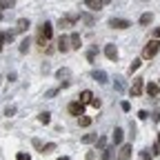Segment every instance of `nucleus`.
Returning a JSON list of instances; mask_svg holds the SVG:
<instances>
[{
	"label": "nucleus",
	"mask_w": 160,
	"mask_h": 160,
	"mask_svg": "<svg viewBox=\"0 0 160 160\" xmlns=\"http://www.w3.org/2000/svg\"><path fill=\"white\" fill-rule=\"evenodd\" d=\"M58 51H62V53L69 51V38L67 36H60L58 38Z\"/></svg>",
	"instance_id": "obj_11"
},
{
	"label": "nucleus",
	"mask_w": 160,
	"mask_h": 160,
	"mask_svg": "<svg viewBox=\"0 0 160 160\" xmlns=\"http://www.w3.org/2000/svg\"><path fill=\"white\" fill-rule=\"evenodd\" d=\"M80 45H82V38H80L78 31H73L69 36V49H80Z\"/></svg>",
	"instance_id": "obj_6"
},
{
	"label": "nucleus",
	"mask_w": 160,
	"mask_h": 160,
	"mask_svg": "<svg viewBox=\"0 0 160 160\" xmlns=\"http://www.w3.org/2000/svg\"><path fill=\"white\" fill-rule=\"evenodd\" d=\"M87 60H89V62H93V60H96V51H93V49L87 51Z\"/></svg>",
	"instance_id": "obj_32"
},
{
	"label": "nucleus",
	"mask_w": 160,
	"mask_h": 160,
	"mask_svg": "<svg viewBox=\"0 0 160 160\" xmlns=\"http://www.w3.org/2000/svg\"><path fill=\"white\" fill-rule=\"evenodd\" d=\"M147 93L156 98V96L160 93V85H156V82H149V85H147Z\"/></svg>",
	"instance_id": "obj_16"
},
{
	"label": "nucleus",
	"mask_w": 160,
	"mask_h": 160,
	"mask_svg": "<svg viewBox=\"0 0 160 160\" xmlns=\"http://www.w3.org/2000/svg\"><path fill=\"white\" fill-rule=\"evenodd\" d=\"M158 147H160V136H158Z\"/></svg>",
	"instance_id": "obj_40"
},
{
	"label": "nucleus",
	"mask_w": 160,
	"mask_h": 160,
	"mask_svg": "<svg viewBox=\"0 0 160 160\" xmlns=\"http://www.w3.org/2000/svg\"><path fill=\"white\" fill-rule=\"evenodd\" d=\"M78 20H82V22H85L87 27H93V22H96L91 13H78Z\"/></svg>",
	"instance_id": "obj_14"
},
{
	"label": "nucleus",
	"mask_w": 160,
	"mask_h": 160,
	"mask_svg": "<svg viewBox=\"0 0 160 160\" xmlns=\"http://www.w3.org/2000/svg\"><path fill=\"white\" fill-rule=\"evenodd\" d=\"M51 36H53V25L49 22V20H45V22L38 27V45L45 49V45L51 40Z\"/></svg>",
	"instance_id": "obj_1"
},
{
	"label": "nucleus",
	"mask_w": 160,
	"mask_h": 160,
	"mask_svg": "<svg viewBox=\"0 0 160 160\" xmlns=\"http://www.w3.org/2000/svg\"><path fill=\"white\" fill-rule=\"evenodd\" d=\"M140 156H142V160H153V158L149 156V151H140Z\"/></svg>",
	"instance_id": "obj_35"
},
{
	"label": "nucleus",
	"mask_w": 160,
	"mask_h": 160,
	"mask_svg": "<svg viewBox=\"0 0 160 160\" xmlns=\"http://www.w3.org/2000/svg\"><path fill=\"white\" fill-rule=\"evenodd\" d=\"M76 20H78V13H67V16H62V18L58 20V25L65 29V27H71V25L76 22Z\"/></svg>",
	"instance_id": "obj_5"
},
{
	"label": "nucleus",
	"mask_w": 160,
	"mask_h": 160,
	"mask_svg": "<svg viewBox=\"0 0 160 160\" xmlns=\"http://www.w3.org/2000/svg\"><path fill=\"white\" fill-rule=\"evenodd\" d=\"M158 51H160V40L153 38V40H149V42L145 45V49H142V58H145V60H151Z\"/></svg>",
	"instance_id": "obj_2"
},
{
	"label": "nucleus",
	"mask_w": 160,
	"mask_h": 160,
	"mask_svg": "<svg viewBox=\"0 0 160 160\" xmlns=\"http://www.w3.org/2000/svg\"><path fill=\"white\" fill-rule=\"evenodd\" d=\"M136 69H140V60H133V62H131V67H129V71L133 73Z\"/></svg>",
	"instance_id": "obj_29"
},
{
	"label": "nucleus",
	"mask_w": 160,
	"mask_h": 160,
	"mask_svg": "<svg viewBox=\"0 0 160 160\" xmlns=\"http://www.w3.org/2000/svg\"><path fill=\"white\" fill-rule=\"evenodd\" d=\"M29 45H31V42H29V38H25L22 42H20V51H22V53H27V51H29Z\"/></svg>",
	"instance_id": "obj_25"
},
{
	"label": "nucleus",
	"mask_w": 160,
	"mask_h": 160,
	"mask_svg": "<svg viewBox=\"0 0 160 160\" xmlns=\"http://www.w3.org/2000/svg\"><path fill=\"white\" fill-rule=\"evenodd\" d=\"M29 27H31V22H29V20H27V18H20V20H18V27H16V31H27Z\"/></svg>",
	"instance_id": "obj_15"
},
{
	"label": "nucleus",
	"mask_w": 160,
	"mask_h": 160,
	"mask_svg": "<svg viewBox=\"0 0 160 160\" xmlns=\"http://www.w3.org/2000/svg\"><path fill=\"white\" fill-rule=\"evenodd\" d=\"M96 138H98L96 133H87V136H82V142L85 145H91V142H96Z\"/></svg>",
	"instance_id": "obj_24"
},
{
	"label": "nucleus",
	"mask_w": 160,
	"mask_h": 160,
	"mask_svg": "<svg viewBox=\"0 0 160 160\" xmlns=\"http://www.w3.org/2000/svg\"><path fill=\"white\" fill-rule=\"evenodd\" d=\"M120 107H122V111H129V109H131V105H129V102H122Z\"/></svg>",
	"instance_id": "obj_36"
},
{
	"label": "nucleus",
	"mask_w": 160,
	"mask_h": 160,
	"mask_svg": "<svg viewBox=\"0 0 160 160\" xmlns=\"http://www.w3.org/2000/svg\"><path fill=\"white\" fill-rule=\"evenodd\" d=\"M153 38H160V27H158V29L153 31Z\"/></svg>",
	"instance_id": "obj_38"
},
{
	"label": "nucleus",
	"mask_w": 160,
	"mask_h": 160,
	"mask_svg": "<svg viewBox=\"0 0 160 160\" xmlns=\"http://www.w3.org/2000/svg\"><path fill=\"white\" fill-rule=\"evenodd\" d=\"M58 91H60V89H51V91H47V98H51V96H56Z\"/></svg>",
	"instance_id": "obj_37"
},
{
	"label": "nucleus",
	"mask_w": 160,
	"mask_h": 160,
	"mask_svg": "<svg viewBox=\"0 0 160 160\" xmlns=\"http://www.w3.org/2000/svg\"><path fill=\"white\" fill-rule=\"evenodd\" d=\"M13 113H16V107H13V105H11V107H7V109H5V116H13Z\"/></svg>",
	"instance_id": "obj_33"
},
{
	"label": "nucleus",
	"mask_w": 160,
	"mask_h": 160,
	"mask_svg": "<svg viewBox=\"0 0 160 160\" xmlns=\"http://www.w3.org/2000/svg\"><path fill=\"white\" fill-rule=\"evenodd\" d=\"M0 18H2V16H0Z\"/></svg>",
	"instance_id": "obj_41"
},
{
	"label": "nucleus",
	"mask_w": 160,
	"mask_h": 160,
	"mask_svg": "<svg viewBox=\"0 0 160 160\" xmlns=\"http://www.w3.org/2000/svg\"><path fill=\"white\" fill-rule=\"evenodd\" d=\"M38 120H40L42 125H49V122H51V113H49V111H42V113L38 116Z\"/></svg>",
	"instance_id": "obj_19"
},
{
	"label": "nucleus",
	"mask_w": 160,
	"mask_h": 160,
	"mask_svg": "<svg viewBox=\"0 0 160 160\" xmlns=\"http://www.w3.org/2000/svg\"><path fill=\"white\" fill-rule=\"evenodd\" d=\"M142 89H145V80H142V78H133V85H131V89H129L131 98H138L140 93H142Z\"/></svg>",
	"instance_id": "obj_3"
},
{
	"label": "nucleus",
	"mask_w": 160,
	"mask_h": 160,
	"mask_svg": "<svg viewBox=\"0 0 160 160\" xmlns=\"http://www.w3.org/2000/svg\"><path fill=\"white\" fill-rule=\"evenodd\" d=\"M118 160H131V145H122L118 149Z\"/></svg>",
	"instance_id": "obj_9"
},
{
	"label": "nucleus",
	"mask_w": 160,
	"mask_h": 160,
	"mask_svg": "<svg viewBox=\"0 0 160 160\" xmlns=\"http://www.w3.org/2000/svg\"><path fill=\"white\" fill-rule=\"evenodd\" d=\"M91 78L96 80V82H100V85H105V82H107V73H105L102 69H96V71L91 73Z\"/></svg>",
	"instance_id": "obj_12"
},
{
	"label": "nucleus",
	"mask_w": 160,
	"mask_h": 160,
	"mask_svg": "<svg viewBox=\"0 0 160 160\" xmlns=\"http://www.w3.org/2000/svg\"><path fill=\"white\" fill-rule=\"evenodd\" d=\"M53 149H56V142H47V145L40 147V153H51Z\"/></svg>",
	"instance_id": "obj_22"
},
{
	"label": "nucleus",
	"mask_w": 160,
	"mask_h": 160,
	"mask_svg": "<svg viewBox=\"0 0 160 160\" xmlns=\"http://www.w3.org/2000/svg\"><path fill=\"white\" fill-rule=\"evenodd\" d=\"M78 125L80 127H89L91 125V118L89 116H78Z\"/></svg>",
	"instance_id": "obj_21"
},
{
	"label": "nucleus",
	"mask_w": 160,
	"mask_h": 160,
	"mask_svg": "<svg viewBox=\"0 0 160 160\" xmlns=\"http://www.w3.org/2000/svg\"><path fill=\"white\" fill-rule=\"evenodd\" d=\"M100 151H102V160H109V158H111V151H113V149L105 147V149H100Z\"/></svg>",
	"instance_id": "obj_27"
},
{
	"label": "nucleus",
	"mask_w": 160,
	"mask_h": 160,
	"mask_svg": "<svg viewBox=\"0 0 160 160\" xmlns=\"http://www.w3.org/2000/svg\"><path fill=\"white\" fill-rule=\"evenodd\" d=\"M109 27H111V29H129L131 22H129V20H125V18H111V20H109Z\"/></svg>",
	"instance_id": "obj_4"
},
{
	"label": "nucleus",
	"mask_w": 160,
	"mask_h": 160,
	"mask_svg": "<svg viewBox=\"0 0 160 160\" xmlns=\"http://www.w3.org/2000/svg\"><path fill=\"white\" fill-rule=\"evenodd\" d=\"M5 45H7V36H5V31H2V33H0V51L5 49Z\"/></svg>",
	"instance_id": "obj_28"
},
{
	"label": "nucleus",
	"mask_w": 160,
	"mask_h": 160,
	"mask_svg": "<svg viewBox=\"0 0 160 160\" xmlns=\"http://www.w3.org/2000/svg\"><path fill=\"white\" fill-rule=\"evenodd\" d=\"M151 18H153L151 13H142V16H140V20H138V25H140V27H147V25L151 22Z\"/></svg>",
	"instance_id": "obj_18"
},
{
	"label": "nucleus",
	"mask_w": 160,
	"mask_h": 160,
	"mask_svg": "<svg viewBox=\"0 0 160 160\" xmlns=\"http://www.w3.org/2000/svg\"><path fill=\"white\" fill-rule=\"evenodd\" d=\"M107 2H109V0H85V5H87L91 11H98V9H102Z\"/></svg>",
	"instance_id": "obj_7"
},
{
	"label": "nucleus",
	"mask_w": 160,
	"mask_h": 160,
	"mask_svg": "<svg viewBox=\"0 0 160 160\" xmlns=\"http://www.w3.org/2000/svg\"><path fill=\"white\" fill-rule=\"evenodd\" d=\"M96 147H98V149H105V147H107V140H105V138H96Z\"/></svg>",
	"instance_id": "obj_26"
},
{
	"label": "nucleus",
	"mask_w": 160,
	"mask_h": 160,
	"mask_svg": "<svg viewBox=\"0 0 160 160\" xmlns=\"http://www.w3.org/2000/svg\"><path fill=\"white\" fill-rule=\"evenodd\" d=\"M56 76H58L60 80H67V78L71 76V69H67V67H62V69H58V71H56Z\"/></svg>",
	"instance_id": "obj_17"
},
{
	"label": "nucleus",
	"mask_w": 160,
	"mask_h": 160,
	"mask_svg": "<svg viewBox=\"0 0 160 160\" xmlns=\"http://www.w3.org/2000/svg\"><path fill=\"white\" fill-rule=\"evenodd\" d=\"M116 91H125V82H122V80H116Z\"/></svg>",
	"instance_id": "obj_30"
},
{
	"label": "nucleus",
	"mask_w": 160,
	"mask_h": 160,
	"mask_svg": "<svg viewBox=\"0 0 160 160\" xmlns=\"http://www.w3.org/2000/svg\"><path fill=\"white\" fill-rule=\"evenodd\" d=\"M89 102H91V107H96V109H100V100H98V98H91V100H89Z\"/></svg>",
	"instance_id": "obj_34"
},
{
	"label": "nucleus",
	"mask_w": 160,
	"mask_h": 160,
	"mask_svg": "<svg viewBox=\"0 0 160 160\" xmlns=\"http://www.w3.org/2000/svg\"><path fill=\"white\" fill-rule=\"evenodd\" d=\"M16 160H31V156H29V153H18Z\"/></svg>",
	"instance_id": "obj_31"
},
{
	"label": "nucleus",
	"mask_w": 160,
	"mask_h": 160,
	"mask_svg": "<svg viewBox=\"0 0 160 160\" xmlns=\"http://www.w3.org/2000/svg\"><path fill=\"white\" fill-rule=\"evenodd\" d=\"M16 7V0H0V9H11Z\"/></svg>",
	"instance_id": "obj_23"
},
{
	"label": "nucleus",
	"mask_w": 160,
	"mask_h": 160,
	"mask_svg": "<svg viewBox=\"0 0 160 160\" xmlns=\"http://www.w3.org/2000/svg\"><path fill=\"white\" fill-rule=\"evenodd\" d=\"M91 98H93V93H91L89 89H85L82 93H80V102H82V105H85V102H89V100H91Z\"/></svg>",
	"instance_id": "obj_20"
},
{
	"label": "nucleus",
	"mask_w": 160,
	"mask_h": 160,
	"mask_svg": "<svg viewBox=\"0 0 160 160\" xmlns=\"http://www.w3.org/2000/svg\"><path fill=\"white\" fill-rule=\"evenodd\" d=\"M105 56H107L109 60H118V49H116V45H105Z\"/></svg>",
	"instance_id": "obj_10"
},
{
	"label": "nucleus",
	"mask_w": 160,
	"mask_h": 160,
	"mask_svg": "<svg viewBox=\"0 0 160 160\" xmlns=\"http://www.w3.org/2000/svg\"><path fill=\"white\" fill-rule=\"evenodd\" d=\"M58 160H69V158H67V156H62V158H58Z\"/></svg>",
	"instance_id": "obj_39"
},
{
	"label": "nucleus",
	"mask_w": 160,
	"mask_h": 160,
	"mask_svg": "<svg viewBox=\"0 0 160 160\" xmlns=\"http://www.w3.org/2000/svg\"><path fill=\"white\" fill-rule=\"evenodd\" d=\"M122 136H125V131L120 129V127H116L113 129V136H111V142L113 145H120V142H122Z\"/></svg>",
	"instance_id": "obj_13"
},
{
	"label": "nucleus",
	"mask_w": 160,
	"mask_h": 160,
	"mask_svg": "<svg viewBox=\"0 0 160 160\" xmlns=\"http://www.w3.org/2000/svg\"><path fill=\"white\" fill-rule=\"evenodd\" d=\"M67 109H69V113H71V116H82V111H85V105L78 100V102H71Z\"/></svg>",
	"instance_id": "obj_8"
}]
</instances>
